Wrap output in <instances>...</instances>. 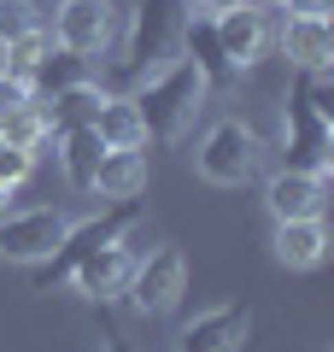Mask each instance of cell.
Masks as SVG:
<instances>
[{
	"mask_svg": "<svg viewBox=\"0 0 334 352\" xmlns=\"http://www.w3.org/2000/svg\"><path fill=\"white\" fill-rule=\"evenodd\" d=\"M135 217H141V206L135 200H111V212H100V217H88V223H76V229H65V241L47 252V270H41V288L47 282H59V276H71L76 264L88 258V252H100V247H118V241L135 229Z\"/></svg>",
	"mask_w": 334,
	"mask_h": 352,
	"instance_id": "cell-4",
	"label": "cell"
},
{
	"mask_svg": "<svg viewBox=\"0 0 334 352\" xmlns=\"http://www.w3.org/2000/svg\"><path fill=\"white\" fill-rule=\"evenodd\" d=\"M111 30H118L111 0H65L59 12H53V41H59V47H71V53H82V59L106 53Z\"/></svg>",
	"mask_w": 334,
	"mask_h": 352,
	"instance_id": "cell-8",
	"label": "cell"
},
{
	"mask_svg": "<svg viewBox=\"0 0 334 352\" xmlns=\"http://www.w3.org/2000/svg\"><path fill=\"white\" fill-rule=\"evenodd\" d=\"M182 36H188V0H135L129 36H124V71L153 76L159 65H170L182 53Z\"/></svg>",
	"mask_w": 334,
	"mask_h": 352,
	"instance_id": "cell-2",
	"label": "cell"
},
{
	"mask_svg": "<svg viewBox=\"0 0 334 352\" xmlns=\"http://www.w3.org/2000/svg\"><path fill=\"white\" fill-rule=\"evenodd\" d=\"M322 176H305V170H276L270 188H264V206H270L276 223H293V217H322Z\"/></svg>",
	"mask_w": 334,
	"mask_h": 352,
	"instance_id": "cell-11",
	"label": "cell"
},
{
	"mask_svg": "<svg viewBox=\"0 0 334 352\" xmlns=\"http://www.w3.org/2000/svg\"><path fill=\"white\" fill-rule=\"evenodd\" d=\"M258 6H282V0H258Z\"/></svg>",
	"mask_w": 334,
	"mask_h": 352,
	"instance_id": "cell-29",
	"label": "cell"
},
{
	"mask_svg": "<svg viewBox=\"0 0 334 352\" xmlns=\"http://www.w3.org/2000/svg\"><path fill=\"white\" fill-rule=\"evenodd\" d=\"M182 47H188V59L199 65V76H205V82H223V76H229V59H223V47H217V36H211V24H194V18H188Z\"/></svg>",
	"mask_w": 334,
	"mask_h": 352,
	"instance_id": "cell-19",
	"label": "cell"
},
{
	"mask_svg": "<svg viewBox=\"0 0 334 352\" xmlns=\"http://www.w3.org/2000/svg\"><path fill=\"white\" fill-rule=\"evenodd\" d=\"M30 100H36V94H30V82H18V76H6V71H0V124H6L12 112H24Z\"/></svg>",
	"mask_w": 334,
	"mask_h": 352,
	"instance_id": "cell-24",
	"label": "cell"
},
{
	"mask_svg": "<svg viewBox=\"0 0 334 352\" xmlns=\"http://www.w3.org/2000/svg\"><path fill=\"white\" fill-rule=\"evenodd\" d=\"M65 217L53 206H30V212H0V258L12 264H41L65 241Z\"/></svg>",
	"mask_w": 334,
	"mask_h": 352,
	"instance_id": "cell-6",
	"label": "cell"
},
{
	"mask_svg": "<svg viewBox=\"0 0 334 352\" xmlns=\"http://www.w3.org/2000/svg\"><path fill=\"white\" fill-rule=\"evenodd\" d=\"M30 170H36V153H30V147H12V141H0V188H24Z\"/></svg>",
	"mask_w": 334,
	"mask_h": 352,
	"instance_id": "cell-22",
	"label": "cell"
},
{
	"mask_svg": "<svg viewBox=\"0 0 334 352\" xmlns=\"http://www.w3.org/2000/svg\"><path fill=\"white\" fill-rule=\"evenodd\" d=\"M100 100H106V88L88 76V82L65 88V94H53V100H41V118H47V135H59V129H76V124H94Z\"/></svg>",
	"mask_w": 334,
	"mask_h": 352,
	"instance_id": "cell-17",
	"label": "cell"
},
{
	"mask_svg": "<svg viewBox=\"0 0 334 352\" xmlns=\"http://www.w3.org/2000/svg\"><path fill=\"white\" fill-rule=\"evenodd\" d=\"M205 88H211V82L199 76L194 59H170V65H159V71L141 82V94H135L141 129H147L153 141H176L188 124H194L199 100H205Z\"/></svg>",
	"mask_w": 334,
	"mask_h": 352,
	"instance_id": "cell-1",
	"label": "cell"
},
{
	"mask_svg": "<svg viewBox=\"0 0 334 352\" xmlns=\"http://www.w3.org/2000/svg\"><path fill=\"white\" fill-rule=\"evenodd\" d=\"M129 270H135V252H129V241H118V247L88 252V258L76 264V270H71L65 282H71L76 294H88V300H111V294H124Z\"/></svg>",
	"mask_w": 334,
	"mask_h": 352,
	"instance_id": "cell-10",
	"label": "cell"
},
{
	"mask_svg": "<svg viewBox=\"0 0 334 352\" xmlns=\"http://www.w3.org/2000/svg\"><path fill=\"white\" fill-rule=\"evenodd\" d=\"M211 36H217L229 71H247V65H258L264 47H270V12H264L258 0H241V6H229V12L211 18Z\"/></svg>",
	"mask_w": 334,
	"mask_h": 352,
	"instance_id": "cell-7",
	"label": "cell"
},
{
	"mask_svg": "<svg viewBox=\"0 0 334 352\" xmlns=\"http://www.w3.org/2000/svg\"><path fill=\"white\" fill-rule=\"evenodd\" d=\"M0 141H12V147H30V153H36L41 141H47V118H41V100H30L24 112L6 118V124H0Z\"/></svg>",
	"mask_w": 334,
	"mask_h": 352,
	"instance_id": "cell-20",
	"label": "cell"
},
{
	"mask_svg": "<svg viewBox=\"0 0 334 352\" xmlns=\"http://www.w3.org/2000/svg\"><path fill=\"white\" fill-rule=\"evenodd\" d=\"M0 53H6V65H0V71H6V76H18V82H30V71H36V59L47 53V36H41V30H30V36L6 41Z\"/></svg>",
	"mask_w": 334,
	"mask_h": 352,
	"instance_id": "cell-21",
	"label": "cell"
},
{
	"mask_svg": "<svg viewBox=\"0 0 334 352\" xmlns=\"http://www.w3.org/2000/svg\"><path fill=\"white\" fill-rule=\"evenodd\" d=\"M276 258L287 270H317L329 258V235H322V217H293V223H276Z\"/></svg>",
	"mask_w": 334,
	"mask_h": 352,
	"instance_id": "cell-14",
	"label": "cell"
},
{
	"mask_svg": "<svg viewBox=\"0 0 334 352\" xmlns=\"http://www.w3.org/2000/svg\"><path fill=\"white\" fill-rule=\"evenodd\" d=\"M205 12H229V6H241V0H199Z\"/></svg>",
	"mask_w": 334,
	"mask_h": 352,
	"instance_id": "cell-26",
	"label": "cell"
},
{
	"mask_svg": "<svg viewBox=\"0 0 334 352\" xmlns=\"http://www.w3.org/2000/svg\"><path fill=\"white\" fill-rule=\"evenodd\" d=\"M53 141H59V170H65V182H71V188H88V182H94L100 153H106L100 129H94V124H76V129H59Z\"/></svg>",
	"mask_w": 334,
	"mask_h": 352,
	"instance_id": "cell-16",
	"label": "cell"
},
{
	"mask_svg": "<svg viewBox=\"0 0 334 352\" xmlns=\"http://www.w3.org/2000/svg\"><path fill=\"white\" fill-rule=\"evenodd\" d=\"M30 30H41L36 24V6H30V0H0V47L18 41V36H30Z\"/></svg>",
	"mask_w": 334,
	"mask_h": 352,
	"instance_id": "cell-23",
	"label": "cell"
},
{
	"mask_svg": "<svg viewBox=\"0 0 334 352\" xmlns=\"http://www.w3.org/2000/svg\"><path fill=\"white\" fill-rule=\"evenodd\" d=\"M282 53L299 65V71H329V59H334V30H329V18H293V12H287Z\"/></svg>",
	"mask_w": 334,
	"mask_h": 352,
	"instance_id": "cell-13",
	"label": "cell"
},
{
	"mask_svg": "<svg viewBox=\"0 0 334 352\" xmlns=\"http://www.w3.org/2000/svg\"><path fill=\"white\" fill-rule=\"evenodd\" d=\"M106 352H135V346H129V340H118V346H106Z\"/></svg>",
	"mask_w": 334,
	"mask_h": 352,
	"instance_id": "cell-27",
	"label": "cell"
},
{
	"mask_svg": "<svg viewBox=\"0 0 334 352\" xmlns=\"http://www.w3.org/2000/svg\"><path fill=\"white\" fill-rule=\"evenodd\" d=\"M258 159H264V141L252 135L241 118H223V124L205 129V141H199L194 164L205 182H217V188H241V182H252L258 176Z\"/></svg>",
	"mask_w": 334,
	"mask_h": 352,
	"instance_id": "cell-3",
	"label": "cell"
},
{
	"mask_svg": "<svg viewBox=\"0 0 334 352\" xmlns=\"http://www.w3.org/2000/svg\"><path fill=\"white\" fill-rule=\"evenodd\" d=\"M282 6H287L293 18H329V6H334V0H282Z\"/></svg>",
	"mask_w": 334,
	"mask_h": 352,
	"instance_id": "cell-25",
	"label": "cell"
},
{
	"mask_svg": "<svg viewBox=\"0 0 334 352\" xmlns=\"http://www.w3.org/2000/svg\"><path fill=\"white\" fill-rule=\"evenodd\" d=\"M88 188H94L100 200H135V194L147 188V153L141 147H106Z\"/></svg>",
	"mask_w": 334,
	"mask_h": 352,
	"instance_id": "cell-12",
	"label": "cell"
},
{
	"mask_svg": "<svg viewBox=\"0 0 334 352\" xmlns=\"http://www.w3.org/2000/svg\"><path fill=\"white\" fill-rule=\"evenodd\" d=\"M94 129L106 147H141L147 129H141V112H135V94H106L94 112Z\"/></svg>",
	"mask_w": 334,
	"mask_h": 352,
	"instance_id": "cell-18",
	"label": "cell"
},
{
	"mask_svg": "<svg viewBox=\"0 0 334 352\" xmlns=\"http://www.w3.org/2000/svg\"><path fill=\"white\" fill-rule=\"evenodd\" d=\"M88 82V59L71 47H59V41H47V53L36 59V71H30V94L36 100H53V94H65V88Z\"/></svg>",
	"mask_w": 334,
	"mask_h": 352,
	"instance_id": "cell-15",
	"label": "cell"
},
{
	"mask_svg": "<svg viewBox=\"0 0 334 352\" xmlns=\"http://www.w3.org/2000/svg\"><path fill=\"white\" fill-rule=\"evenodd\" d=\"M6 200H12V188H0V212H6Z\"/></svg>",
	"mask_w": 334,
	"mask_h": 352,
	"instance_id": "cell-28",
	"label": "cell"
},
{
	"mask_svg": "<svg viewBox=\"0 0 334 352\" xmlns=\"http://www.w3.org/2000/svg\"><path fill=\"white\" fill-rule=\"evenodd\" d=\"M247 329H252L247 305H217V311L194 317V323L176 335V352H241Z\"/></svg>",
	"mask_w": 334,
	"mask_h": 352,
	"instance_id": "cell-9",
	"label": "cell"
},
{
	"mask_svg": "<svg viewBox=\"0 0 334 352\" xmlns=\"http://www.w3.org/2000/svg\"><path fill=\"white\" fill-rule=\"evenodd\" d=\"M182 288H188L182 252L159 247V252H147V258H135V270H129V282H124V300H129L135 317H164L176 300H182Z\"/></svg>",
	"mask_w": 334,
	"mask_h": 352,
	"instance_id": "cell-5",
	"label": "cell"
}]
</instances>
